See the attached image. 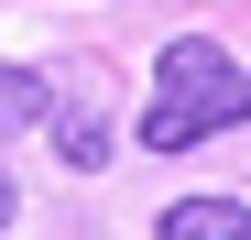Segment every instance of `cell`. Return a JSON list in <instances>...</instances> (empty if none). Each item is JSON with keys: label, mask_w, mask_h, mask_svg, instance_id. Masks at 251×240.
<instances>
[{"label": "cell", "mask_w": 251, "mask_h": 240, "mask_svg": "<svg viewBox=\"0 0 251 240\" xmlns=\"http://www.w3.org/2000/svg\"><path fill=\"white\" fill-rule=\"evenodd\" d=\"M240 120H251V76L207 44V33H175V44H164V98L142 109V142L186 153L197 131H240Z\"/></svg>", "instance_id": "6da1fadb"}, {"label": "cell", "mask_w": 251, "mask_h": 240, "mask_svg": "<svg viewBox=\"0 0 251 240\" xmlns=\"http://www.w3.org/2000/svg\"><path fill=\"white\" fill-rule=\"evenodd\" d=\"M164 240H251V208L240 196H175L164 208Z\"/></svg>", "instance_id": "7a4b0ae2"}, {"label": "cell", "mask_w": 251, "mask_h": 240, "mask_svg": "<svg viewBox=\"0 0 251 240\" xmlns=\"http://www.w3.org/2000/svg\"><path fill=\"white\" fill-rule=\"evenodd\" d=\"M44 109H55V88H44V76H33V66H0V131H33Z\"/></svg>", "instance_id": "3957f363"}, {"label": "cell", "mask_w": 251, "mask_h": 240, "mask_svg": "<svg viewBox=\"0 0 251 240\" xmlns=\"http://www.w3.org/2000/svg\"><path fill=\"white\" fill-rule=\"evenodd\" d=\"M99 153H109V131H99L88 109H66V164H99Z\"/></svg>", "instance_id": "277c9868"}, {"label": "cell", "mask_w": 251, "mask_h": 240, "mask_svg": "<svg viewBox=\"0 0 251 240\" xmlns=\"http://www.w3.org/2000/svg\"><path fill=\"white\" fill-rule=\"evenodd\" d=\"M11 208H22V196H11V175H0V229H11Z\"/></svg>", "instance_id": "5b68a950"}]
</instances>
